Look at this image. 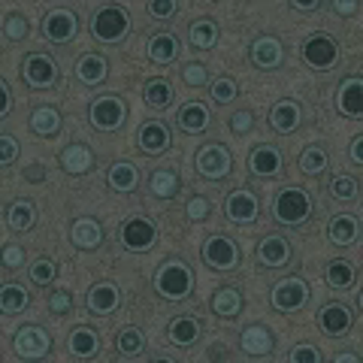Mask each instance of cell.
Wrapping results in <instances>:
<instances>
[{"mask_svg":"<svg viewBox=\"0 0 363 363\" xmlns=\"http://www.w3.org/2000/svg\"><path fill=\"white\" fill-rule=\"evenodd\" d=\"M248 169H252L255 176H276L281 169V152L272 149V145H260V149H255L252 157H248Z\"/></svg>","mask_w":363,"mask_h":363,"instance_id":"obj_25","label":"cell"},{"mask_svg":"<svg viewBox=\"0 0 363 363\" xmlns=\"http://www.w3.org/2000/svg\"><path fill=\"white\" fill-rule=\"evenodd\" d=\"M294 9H300V13H315V9H321L324 4L321 0H312V4H291Z\"/></svg>","mask_w":363,"mask_h":363,"instance_id":"obj_57","label":"cell"},{"mask_svg":"<svg viewBox=\"0 0 363 363\" xmlns=\"http://www.w3.org/2000/svg\"><path fill=\"white\" fill-rule=\"evenodd\" d=\"M203 260L215 269H233L240 264V248L227 236H209L206 245H203Z\"/></svg>","mask_w":363,"mask_h":363,"instance_id":"obj_10","label":"cell"},{"mask_svg":"<svg viewBox=\"0 0 363 363\" xmlns=\"http://www.w3.org/2000/svg\"><path fill=\"white\" fill-rule=\"evenodd\" d=\"M143 348H145V339L136 327H124V330L118 333V351L124 357H140Z\"/></svg>","mask_w":363,"mask_h":363,"instance_id":"obj_39","label":"cell"},{"mask_svg":"<svg viewBox=\"0 0 363 363\" xmlns=\"http://www.w3.org/2000/svg\"><path fill=\"white\" fill-rule=\"evenodd\" d=\"M255 128V112L252 109H236L230 116V130L233 133H252Z\"/></svg>","mask_w":363,"mask_h":363,"instance_id":"obj_47","label":"cell"},{"mask_svg":"<svg viewBox=\"0 0 363 363\" xmlns=\"http://www.w3.org/2000/svg\"><path fill=\"white\" fill-rule=\"evenodd\" d=\"M70 294H67V291H55L52 294V297H49V309L55 312V315H67V312H70Z\"/></svg>","mask_w":363,"mask_h":363,"instance_id":"obj_51","label":"cell"},{"mask_svg":"<svg viewBox=\"0 0 363 363\" xmlns=\"http://www.w3.org/2000/svg\"><path fill=\"white\" fill-rule=\"evenodd\" d=\"M136 140H140V149L145 155H161L169 149V140H173V136H169V128L164 121H145L140 128V133H136Z\"/></svg>","mask_w":363,"mask_h":363,"instance_id":"obj_15","label":"cell"},{"mask_svg":"<svg viewBox=\"0 0 363 363\" xmlns=\"http://www.w3.org/2000/svg\"><path fill=\"white\" fill-rule=\"evenodd\" d=\"M360 76H348L339 88V109L351 118H360Z\"/></svg>","mask_w":363,"mask_h":363,"instance_id":"obj_32","label":"cell"},{"mask_svg":"<svg viewBox=\"0 0 363 363\" xmlns=\"http://www.w3.org/2000/svg\"><path fill=\"white\" fill-rule=\"evenodd\" d=\"M176 55H179V43L173 33H155L149 40V58L155 64H169L176 61Z\"/></svg>","mask_w":363,"mask_h":363,"instance_id":"obj_34","label":"cell"},{"mask_svg":"<svg viewBox=\"0 0 363 363\" xmlns=\"http://www.w3.org/2000/svg\"><path fill=\"white\" fill-rule=\"evenodd\" d=\"M176 121L185 133H200V130L209 128V109L203 104H188L176 112Z\"/></svg>","mask_w":363,"mask_h":363,"instance_id":"obj_27","label":"cell"},{"mask_svg":"<svg viewBox=\"0 0 363 363\" xmlns=\"http://www.w3.org/2000/svg\"><path fill=\"white\" fill-rule=\"evenodd\" d=\"M37 224V206L28 200H16L6 206V227L16 233H28Z\"/></svg>","mask_w":363,"mask_h":363,"instance_id":"obj_24","label":"cell"},{"mask_svg":"<svg viewBox=\"0 0 363 363\" xmlns=\"http://www.w3.org/2000/svg\"><path fill=\"white\" fill-rule=\"evenodd\" d=\"M124 116H128V106L121 97H100L88 109V118L97 130H118L124 124Z\"/></svg>","mask_w":363,"mask_h":363,"instance_id":"obj_7","label":"cell"},{"mask_svg":"<svg viewBox=\"0 0 363 363\" xmlns=\"http://www.w3.org/2000/svg\"><path fill=\"white\" fill-rule=\"evenodd\" d=\"M136 182H140V169L128 161H118L109 167V188L118 191V194H130L136 188Z\"/></svg>","mask_w":363,"mask_h":363,"instance_id":"obj_28","label":"cell"},{"mask_svg":"<svg viewBox=\"0 0 363 363\" xmlns=\"http://www.w3.org/2000/svg\"><path fill=\"white\" fill-rule=\"evenodd\" d=\"M327 164H330V157H327L324 149H318V145H312V149H306V152L300 155V169H303V173H309V176L327 169Z\"/></svg>","mask_w":363,"mask_h":363,"instance_id":"obj_41","label":"cell"},{"mask_svg":"<svg viewBox=\"0 0 363 363\" xmlns=\"http://www.w3.org/2000/svg\"><path fill=\"white\" fill-rule=\"evenodd\" d=\"M0 88H4V109H0V116H9V112H13V97H9V82L6 79H0Z\"/></svg>","mask_w":363,"mask_h":363,"instance_id":"obj_54","label":"cell"},{"mask_svg":"<svg viewBox=\"0 0 363 363\" xmlns=\"http://www.w3.org/2000/svg\"><path fill=\"white\" fill-rule=\"evenodd\" d=\"M169 100H173V88H169L167 79H149L145 82V104L152 109H164Z\"/></svg>","mask_w":363,"mask_h":363,"instance_id":"obj_37","label":"cell"},{"mask_svg":"<svg viewBox=\"0 0 363 363\" xmlns=\"http://www.w3.org/2000/svg\"><path fill=\"white\" fill-rule=\"evenodd\" d=\"M291 360L294 363H318V360H321V354H318V351L315 348H309V345H300V348H294L291 351Z\"/></svg>","mask_w":363,"mask_h":363,"instance_id":"obj_52","label":"cell"},{"mask_svg":"<svg viewBox=\"0 0 363 363\" xmlns=\"http://www.w3.org/2000/svg\"><path fill=\"white\" fill-rule=\"evenodd\" d=\"M76 30H79V18L73 9H52L49 16L43 18V33H45V40H52V43H70L76 37Z\"/></svg>","mask_w":363,"mask_h":363,"instance_id":"obj_9","label":"cell"},{"mask_svg":"<svg viewBox=\"0 0 363 363\" xmlns=\"http://www.w3.org/2000/svg\"><path fill=\"white\" fill-rule=\"evenodd\" d=\"M179 188H182V179L173 173V169H155V173L149 176V191H152L157 200L176 197Z\"/></svg>","mask_w":363,"mask_h":363,"instance_id":"obj_29","label":"cell"},{"mask_svg":"<svg viewBox=\"0 0 363 363\" xmlns=\"http://www.w3.org/2000/svg\"><path fill=\"white\" fill-rule=\"evenodd\" d=\"M130 28V18L121 6H104L97 9L94 21H91V33L100 40V43H118L124 33Z\"/></svg>","mask_w":363,"mask_h":363,"instance_id":"obj_3","label":"cell"},{"mask_svg":"<svg viewBox=\"0 0 363 363\" xmlns=\"http://www.w3.org/2000/svg\"><path fill=\"white\" fill-rule=\"evenodd\" d=\"M194 164H197V173L212 179V182H221V179H227V176L233 173V157L218 143L203 145V149L197 152V161Z\"/></svg>","mask_w":363,"mask_h":363,"instance_id":"obj_4","label":"cell"},{"mask_svg":"<svg viewBox=\"0 0 363 363\" xmlns=\"http://www.w3.org/2000/svg\"><path fill=\"white\" fill-rule=\"evenodd\" d=\"M327 285L351 288V285H354V267L345 264V260H333V264L327 267Z\"/></svg>","mask_w":363,"mask_h":363,"instance_id":"obj_40","label":"cell"},{"mask_svg":"<svg viewBox=\"0 0 363 363\" xmlns=\"http://www.w3.org/2000/svg\"><path fill=\"white\" fill-rule=\"evenodd\" d=\"M25 79L30 82V88H52L55 79H58V67L49 55L33 52L25 58Z\"/></svg>","mask_w":363,"mask_h":363,"instance_id":"obj_12","label":"cell"},{"mask_svg":"<svg viewBox=\"0 0 363 363\" xmlns=\"http://www.w3.org/2000/svg\"><path fill=\"white\" fill-rule=\"evenodd\" d=\"M212 88V97H215V104H233L236 94H240V88H236L233 79H215V82L209 85Z\"/></svg>","mask_w":363,"mask_h":363,"instance_id":"obj_45","label":"cell"},{"mask_svg":"<svg viewBox=\"0 0 363 363\" xmlns=\"http://www.w3.org/2000/svg\"><path fill=\"white\" fill-rule=\"evenodd\" d=\"M121 242L130 252H145V248H152L157 242V227L149 218H130L121 227Z\"/></svg>","mask_w":363,"mask_h":363,"instance_id":"obj_11","label":"cell"},{"mask_svg":"<svg viewBox=\"0 0 363 363\" xmlns=\"http://www.w3.org/2000/svg\"><path fill=\"white\" fill-rule=\"evenodd\" d=\"M61 167L67 169V173H73V176L91 173V169H94V152H91L88 145H82V143L67 145V149L61 152Z\"/></svg>","mask_w":363,"mask_h":363,"instance_id":"obj_20","label":"cell"},{"mask_svg":"<svg viewBox=\"0 0 363 363\" xmlns=\"http://www.w3.org/2000/svg\"><path fill=\"white\" fill-rule=\"evenodd\" d=\"M330 191L336 200H354L357 197V179H348V176H336L330 182Z\"/></svg>","mask_w":363,"mask_h":363,"instance_id":"obj_46","label":"cell"},{"mask_svg":"<svg viewBox=\"0 0 363 363\" xmlns=\"http://www.w3.org/2000/svg\"><path fill=\"white\" fill-rule=\"evenodd\" d=\"M303 121V106L294 104V100H281L269 109V128L276 133H294Z\"/></svg>","mask_w":363,"mask_h":363,"instance_id":"obj_16","label":"cell"},{"mask_svg":"<svg viewBox=\"0 0 363 363\" xmlns=\"http://www.w3.org/2000/svg\"><path fill=\"white\" fill-rule=\"evenodd\" d=\"M269 300H272V306H276L279 312H297V309H303V306L309 303V285H306L303 279H285V281H279V285L272 288Z\"/></svg>","mask_w":363,"mask_h":363,"instance_id":"obj_8","label":"cell"},{"mask_svg":"<svg viewBox=\"0 0 363 363\" xmlns=\"http://www.w3.org/2000/svg\"><path fill=\"white\" fill-rule=\"evenodd\" d=\"M272 215H276L279 224L297 227L303 221H309L312 215V197L300 188H281L276 200H272Z\"/></svg>","mask_w":363,"mask_h":363,"instance_id":"obj_2","label":"cell"},{"mask_svg":"<svg viewBox=\"0 0 363 363\" xmlns=\"http://www.w3.org/2000/svg\"><path fill=\"white\" fill-rule=\"evenodd\" d=\"M188 218L191 221H203V218H209V212H212V203L206 197H191L188 200Z\"/></svg>","mask_w":363,"mask_h":363,"instance_id":"obj_48","label":"cell"},{"mask_svg":"<svg viewBox=\"0 0 363 363\" xmlns=\"http://www.w3.org/2000/svg\"><path fill=\"white\" fill-rule=\"evenodd\" d=\"M257 260H260V267H267V269L285 267L288 260H291L288 240H281V236H267V240L257 245Z\"/></svg>","mask_w":363,"mask_h":363,"instance_id":"obj_18","label":"cell"},{"mask_svg":"<svg viewBox=\"0 0 363 363\" xmlns=\"http://www.w3.org/2000/svg\"><path fill=\"white\" fill-rule=\"evenodd\" d=\"M109 73V64L104 55H82V58L76 61V79L82 85H100Z\"/></svg>","mask_w":363,"mask_h":363,"instance_id":"obj_23","label":"cell"},{"mask_svg":"<svg viewBox=\"0 0 363 363\" xmlns=\"http://www.w3.org/2000/svg\"><path fill=\"white\" fill-rule=\"evenodd\" d=\"M28 18L21 16V13H13V16H6V21H4V33H6V40L9 43H21L28 37Z\"/></svg>","mask_w":363,"mask_h":363,"instance_id":"obj_43","label":"cell"},{"mask_svg":"<svg viewBox=\"0 0 363 363\" xmlns=\"http://www.w3.org/2000/svg\"><path fill=\"white\" fill-rule=\"evenodd\" d=\"M182 79H185V85H191V88H206L209 85L206 64H197V61L185 64V67H182Z\"/></svg>","mask_w":363,"mask_h":363,"instance_id":"obj_42","label":"cell"},{"mask_svg":"<svg viewBox=\"0 0 363 363\" xmlns=\"http://www.w3.org/2000/svg\"><path fill=\"white\" fill-rule=\"evenodd\" d=\"M212 312L221 315V318H236V315L242 312V294L236 291V288H221V291H215V297H212Z\"/></svg>","mask_w":363,"mask_h":363,"instance_id":"obj_33","label":"cell"},{"mask_svg":"<svg viewBox=\"0 0 363 363\" xmlns=\"http://www.w3.org/2000/svg\"><path fill=\"white\" fill-rule=\"evenodd\" d=\"M188 37H191L194 49H212V45L218 43V28H215L212 18H197L194 25H191Z\"/></svg>","mask_w":363,"mask_h":363,"instance_id":"obj_35","label":"cell"},{"mask_svg":"<svg viewBox=\"0 0 363 363\" xmlns=\"http://www.w3.org/2000/svg\"><path fill=\"white\" fill-rule=\"evenodd\" d=\"M330 240L336 245H351L357 240V221L351 215H339V218L330 221Z\"/></svg>","mask_w":363,"mask_h":363,"instance_id":"obj_38","label":"cell"},{"mask_svg":"<svg viewBox=\"0 0 363 363\" xmlns=\"http://www.w3.org/2000/svg\"><path fill=\"white\" fill-rule=\"evenodd\" d=\"M257 197L248 194V191H233L230 197L224 200V215L236 224H252L257 221Z\"/></svg>","mask_w":363,"mask_h":363,"instance_id":"obj_14","label":"cell"},{"mask_svg":"<svg viewBox=\"0 0 363 363\" xmlns=\"http://www.w3.org/2000/svg\"><path fill=\"white\" fill-rule=\"evenodd\" d=\"M25 309H28V291L21 285H4V291H0V312L18 315Z\"/></svg>","mask_w":363,"mask_h":363,"instance_id":"obj_36","label":"cell"},{"mask_svg":"<svg viewBox=\"0 0 363 363\" xmlns=\"http://www.w3.org/2000/svg\"><path fill=\"white\" fill-rule=\"evenodd\" d=\"M30 130L40 136H55L61 130V112L55 106H37L30 116Z\"/></svg>","mask_w":363,"mask_h":363,"instance_id":"obj_30","label":"cell"},{"mask_svg":"<svg viewBox=\"0 0 363 363\" xmlns=\"http://www.w3.org/2000/svg\"><path fill=\"white\" fill-rule=\"evenodd\" d=\"M240 345L248 357H264L272 351V345H276V339H272L269 333V327L264 324H252V327H245L242 336H240Z\"/></svg>","mask_w":363,"mask_h":363,"instance_id":"obj_17","label":"cell"},{"mask_svg":"<svg viewBox=\"0 0 363 363\" xmlns=\"http://www.w3.org/2000/svg\"><path fill=\"white\" fill-rule=\"evenodd\" d=\"M330 9H336L339 16H351V13H354V9H357V4H348V0H333Z\"/></svg>","mask_w":363,"mask_h":363,"instance_id":"obj_55","label":"cell"},{"mask_svg":"<svg viewBox=\"0 0 363 363\" xmlns=\"http://www.w3.org/2000/svg\"><path fill=\"white\" fill-rule=\"evenodd\" d=\"M248 55H252V64L257 70H279L281 61H285V49L276 37H257Z\"/></svg>","mask_w":363,"mask_h":363,"instance_id":"obj_13","label":"cell"},{"mask_svg":"<svg viewBox=\"0 0 363 363\" xmlns=\"http://www.w3.org/2000/svg\"><path fill=\"white\" fill-rule=\"evenodd\" d=\"M149 9H152V16H155V18H169V16H173L176 9H179V4H176V0H161V4L155 0Z\"/></svg>","mask_w":363,"mask_h":363,"instance_id":"obj_53","label":"cell"},{"mask_svg":"<svg viewBox=\"0 0 363 363\" xmlns=\"http://www.w3.org/2000/svg\"><path fill=\"white\" fill-rule=\"evenodd\" d=\"M13 348H16L18 357H25V360H40V357L49 354L52 339H49V333H45L40 324H25V327H21V330L16 333V339H13Z\"/></svg>","mask_w":363,"mask_h":363,"instance_id":"obj_6","label":"cell"},{"mask_svg":"<svg viewBox=\"0 0 363 363\" xmlns=\"http://www.w3.org/2000/svg\"><path fill=\"white\" fill-rule=\"evenodd\" d=\"M351 161L363 164V136H354V143H351Z\"/></svg>","mask_w":363,"mask_h":363,"instance_id":"obj_56","label":"cell"},{"mask_svg":"<svg viewBox=\"0 0 363 363\" xmlns=\"http://www.w3.org/2000/svg\"><path fill=\"white\" fill-rule=\"evenodd\" d=\"M167 333H169V339H173V345L188 348V345H194L200 339L203 324L197 321V318H191V315H182V318H173V321H169Z\"/></svg>","mask_w":363,"mask_h":363,"instance_id":"obj_22","label":"cell"},{"mask_svg":"<svg viewBox=\"0 0 363 363\" xmlns=\"http://www.w3.org/2000/svg\"><path fill=\"white\" fill-rule=\"evenodd\" d=\"M16 157H18V143L9 133H4V136H0V164L9 167Z\"/></svg>","mask_w":363,"mask_h":363,"instance_id":"obj_49","label":"cell"},{"mask_svg":"<svg viewBox=\"0 0 363 363\" xmlns=\"http://www.w3.org/2000/svg\"><path fill=\"white\" fill-rule=\"evenodd\" d=\"M336 360H339V363H348V360H351V363H354V360H357V354H339Z\"/></svg>","mask_w":363,"mask_h":363,"instance_id":"obj_58","label":"cell"},{"mask_svg":"<svg viewBox=\"0 0 363 363\" xmlns=\"http://www.w3.org/2000/svg\"><path fill=\"white\" fill-rule=\"evenodd\" d=\"M303 58L312 70H330V67H336L339 45H336V40L330 37V33H312L303 45Z\"/></svg>","mask_w":363,"mask_h":363,"instance_id":"obj_5","label":"cell"},{"mask_svg":"<svg viewBox=\"0 0 363 363\" xmlns=\"http://www.w3.org/2000/svg\"><path fill=\"white\" fill-rule=\"evenodd\" d=\"M318 321H321V330L327 336H345L351 330V312L345 309V306H339V303L324 306L321 315H318Z\"/></svg>","mask_w":363,"mask_h":363,"instance_id":"obj_21","label":"cell"},{"mask_svg":"<svg viewBox=\"0 0 363 363\" xmlns=\"http://www.w3.org/2000/svg\"><path fill=\"white\" fill-rule=\"evenodd\" d=\"M67 348H70L76 357H94L100 351V339H97V333L91 330V327H76V330L70 333Z\"/></svg>","mask_w":363,"mask_h":363,"instance_id":"obj_31","label":"cell"},{"mask_svg":"<svg viewBox=\"0 0 363 363\" xmlns=\"http://www.w3.org/2000/svg\"><path fill=\"white\" fill-rule=\"evenodd\" d=\"M118 303H121V297L112 281H100V285L88 291V312H94V315H112L118 309Z\"/></svg>","mask_w":363,"mask_h":363,"instance_id":"obj_19","label":"cell"},{"mask_svg":"<svg viewBox=\"0 0 363 363\" xmlns=\"http://www.w3.org/2000/svg\"><path fill=\"white\" fill-rule=\"evenodd\" d=\"M21 264H25V248L21 245H4V267L18 269Z\"/></svg>","mask_w":363,"mask_h":363,"instance_id":"obj_50","label":"cell"},{"mask_svg":"<svg viewBox=\"0 0 363 363\" xmlns=\"http://www.w3.org/2000/svg\"><path fill=\"white\" fill-rule=\"evenodd\" d=\"M70 240L76 248H97L104 242V227H100L94 218H79V221H73Z\"/></svg>","mask_w":363,"mask_h":363,"instance_id":"obj_26","label":"cell"},{"mask_svg":"<svg viewBox=\"0 0 363 363\" xmlns=\"http://www.w3.org/2000/svg\"><path fill=\"white\" fill-rule=\"evenodd\" d=\"M155 288L167 300H185L194 291V272L182 260H167V264L155 272Z\"/></svg>","mask_w":363,"mask_h":363,"instance_id":"obj_1","label":"cell"},{"mask_svg":"<svg viewBox=\"0 0 363 363\" xmlns=\"http://www.w3.org/2000/svg\"><path fill=\"white\" fill-rule=\"evenodd\" d=\"M55 272H58L55 260H49V257H37V264L30 267V281L43 288V285H49V281L55 279Z\"/></svg>","mask_w":363,"mask_h":363,"instance_id":"obj_44","label":"cell"}]
</instances>
